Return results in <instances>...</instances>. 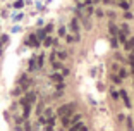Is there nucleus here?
<instances>
[{
	"instance_id": "39448f33",
	"label": "nucleus",
	"mask_w": 134,
	"mask_h": 131,
	"mask_svg": "<svg viewBox=\"0 0 134 131\" xmlns=\"http://www.w3.org/2000/svg\"><path fill=\"white\" fill-rule=\"evenodd\" d=\"M52 79L57 83H62V74H52Z\"/></svg>"
},
{
	"instance_id": "2eb2a0df",
	"label": "nucleus",
	"mask_w": 134,
	"mask_h": 131,
	"mask_svg": "<svg viewBox=\"0 0 134 131\" xmlns=\"http://www.w3.org/2000/svg\"><path fill=\"white\" fill-rule=\"evenodd\" d=\"M45 45H46V47L52 45V40H50V38H45Z\"/></svg>"
},
{
	"instance_id": "a211bd4d",
	"label": "nucleus",
	"mask_w": 134,
	"mask_h": 131,
	"mask_svg": "<svg viewBox=\"0 0 134 131\" xmlns=\"http://www.w3.org/2000/svg\"><path fill=\"white\" fill-rule=\"evenodd\" d=\"M38 38H45V31H38Z\"/></svg>"
},
{
	"instance_id": "5701e85b",
	"label": "nucleus",
	"mask_w": 134,
	"mask_h": 131,
	"mask_svg": "<svg viewBox=\"0 0 134 131\" xmlns=\"http://www.w3.org/2000/svg\"><path fill=\"white\" fill-rule=\"evenodd\" d=\"M0 55H2V48H0Z\"/></svg>"
},
{
	"instance_id": "423d86ee",
	"label": "nucleus",
	"mask_w": 134,
	"mask_h": 131,
	"mask_svg": "<svg viewBox=\"0 0 134 131\" xmlns=\"http://www.w3.org/2000/svg\"><path fill=\"white\" fill-rule=\"evenodd\" d=\"M34 100H36V95H34V93H29L28 98H26V102H28V103H33Z\"/></svg>"
},
{
	"instance_id": "412c9836",
	"label": "nucleus",
	"mask_w": 134,
	"mask_h": 131,
	"mask_svg": "<svg viewBox=\"0 0 134 131\" xmlns=\"http://www.w3.org/2000/svg\"><path fill=\"white\" fill-rule=\"evenodd\" d=\"M77 131H88V128H86V126H81V128H79Z\"/></svg>"
},
{
	"instance_id": "4468645a",
	"label": "nucleus",
	"mask_w": 134,
	"mask_h": 131,
	"mask_svg": "<svg viewBox=\"0 0 134 131\" xmlns=\"http://www.w3.org/2000/svg\"><path fill=\"white\" fill-rule=\"evenodd\" d=\"M7 40H9L7 36H2V38H0V43H7Z\"/></svg>"
},
{
	"instance_id": "f8f14e48",
	"label": "nucleus",
	"mask_w": 134,
	"mask_h": 131,
	"mask_svg": "<svg viewBox=\"0 0 134 131\" xmlns=\"http://www.w3.org/2000/svg\"><path fill=\"white\" fill-rule=\"evenodd\" d=\"M124 17H126V19H133V14H131V12H126Z\"/></svg>"
},
{
	"instance_id": "f3484780",
	"label": "nucleus",
	"mask_w": 134,
	"mask_h": 131,
	"mask_svg": "<svg viewBox=\"0 0 134 131\" xmlns=\"http://www.w3.org/2000/svg\"><path fill=\"white\" fill-rule=\"evenodd\" d=\"M59 34H60V36H64V34H66V30H64V28H60V30H59Z\"/></svg>"
},
{
	"instance_id": "f257e3e1",
	"label": "nucleus",
	"mask_w": 134,
	"mask_h": 131,
	"mask_svg": "<svg viewBox=\"0 0 134 131\" xmlns=\"http://www.w3.org/2000/svg\"><path fill=\"white\" fill-rule=\"evenodd\" d=\"M72 110H74V103L62 105V107L59 109V116H60V117H69V116L72 114Z\"/></svg>"
},
{
	"instance_id": "393cba45",
	"label": "nucleus",
	"mask_w": 134,
	"mask_h": 131,
	"mask_svg": "<svg viewBox=\"0 0 134 131\" xmlns=\"http://www.w3.org/2000/svg\"><path fill=\"white\" fill-rule=\"evenodd\" d=\"M120 2H122V0H120Z\"/></svg>"
},
{
	"instance_id": "20e7f679",
	"label": "nucleus",
	"mask_w": 134,
	"mask_h": 131,
	"mask_svg": "<svg viewBox=\"0 0 134 131\" xmlns=\"http://www.w3.org/2000/svg\"><path fill=\"white\" fill-rule=\"evenodd\" d=\"M70 30H72V31H76V33H77V30H79V24H77V21H76V19L70 23Z\"/></svg>"
},
{
	"instance_id": "9b49d317",
	"label": "nucleus",
	"mask_w": 134,
	"mask_h": 131,
	"mask_svg": "<svg viewBox=\"0 0 134 131\" xmlns=\"http://www.w3.org/2000/svg\"><path fill=\"white\" fill-rule=\"evenodd\" d=\"M62 123H64V126H69V117H62Z\"/></svg>"
},
{
	"instance_id": "b1692460",
	"label": "nucleus",
	"mask_w": 134,
	"mask_h": 131,
	"mask_svg": "<svg viewBox=\"0 0 134 131\" xmlns=\"http://www.w3.org/2000/svg\"><path fill=\"white\" fill-rule=\"evenodd\" d=\"M93 2H98V0H93Z\"/></svg>"
},
{
	"instance_id": "ddd939ff",
	"label": "nucleus",
	"mask_w": 134,
	"mask_h": 131,
	"mask_svg": "<svg viewBox=\"0 0 134 131\" xmlns=\"http://www.w3.org/2000/svg\"><path fill=\"white\" fill-rule=\"evenodd\" d=\"M112 81H113V83H120V78H117V76H112Z\"/></svg>"
},
{
	"instance_id": "7ed1b4c3",
	"label": "nucleus",
	"mask_w": 134,
	"mask_h": 131,
	"mask_svg": "<svg viewBox=\"0 0 134 131\" xmlns=\"http://www.w3.org/2000/svg\"><path fill=\"white\" fill-rule=\"evenodd\" d=\"M28 43H29L31 47H38V45H40V43H38V38H36L34 34H31V36H29V40H28Z\"/></svg>"
},
{
	"instance_id": "6ab92c4d",
	"label": "nucleus",
	"mask_w": 134,
	"mask_h": 131,
	"mask_svg": "<svg viewBox=\"0 0 134 131\" xmlns=\"http://www.w3.org/2000/svg\"><path fill=\"white\" fill-rule=\"evenodd\" d=\"M53 67H55V69H60V67H62V66L59 64V62H55V61H53Z\"/></svg>"
},
{
	"instance_id": "6e6552de",
	"label": "nucleus",
	"mask_w": 134,
	"mask_h": 131,
	"mask_svg": "<svg viewBox=\"0 0 134 131\" xmlns=\"http://www.w3.org/2000/svg\"><path fill=\"white\" fill-rule=\"evenodd\" d=\"M110 33H112V34H117V33H119V30L115 28V24H110Z\"/></svg>"
},
{
	"instance_id": "f03ea898",
	"label": "nucleus",
	"mask_w": 134,
	"mask_h": 131,
	"mask_svg": "<svg viewBox=\"0 0 134 131\" xmlns=\"http://www.w3.org/2000/svg\"><path fill=\"white\" fill-rule=\"evenodd\" d=\"M119 97H122V100H124V103H126V107H131V100H129V97H127V93L122 90L120 93H119Z\"/></svg>"
},
{
	"instance_id": "4be33fe9",
	"label": "nucleus",
	"mask_w": 134,
	"mask_h": 131,
	"mask_svg": "<svg viewBox=\"0 0 134 131\" xmlns=\"http://www.w3.org/2000/svg\"><path fill=\"white\" fill-rule=\"evenodd\" d=\"M46 131H53V130H52V128H46Z\"/></svg>"
},
{
	"instance_id": "aec40b11",
	"label": "nucleus",
	"mask_w": 134,
	"mask_h": 131,
	"mask_svg": "<svg viewBox=\"0 0 134 131\" xmlns=\"http://www.w3.org/2000/svg\"><path fill=\"white\" fill-rule=\"evenodd\" d=\"M29 67H31V71H33L34 67H36V64H34V61H31V62H29Z\"/></svg>"
},
{
	"instance_id": "dca6fc26",
	"label": "nucleus",
	"mask_w": 134,
	"mask_h": 131,
	"mask_svg": "<svg viewBox=\"0 0 134 131\" xmlns=\"http://www.w3.org/2000/svg\"><path fill=\"white\" fill-rule=\"evenodd\" d=\"M126 76H127V72H126L124 69H120V78H126Z\"/></svg>"
},
{
	"instance_id": "9d476101",
	"label": "nucleus",
	"mask_w": 134,
	"mask_h": 131,
	"mask_svg": "<svg viewBox=\"0 0 134 131\" xmlns=\"http://www.w3.org/2000/svg\"><path fill=\"white\" fill-rule=\"evenodd\" d=\"M81 126H83V124H81V123H77V124H74V126L70 128V131H77L79 128H81Z\"/></svg>"
},
{
	"instance_id": "1a4fd4ad",
	"label": "nucleus",
	"mask_w": 134,
	"mask_h": 131,
	"mask_svg": "<svg viewBox=\"0 0 134 131\" xmlns=\"http://www.w3.org/2000/svg\"><path fill=\"white\" fill-rule=\"evenodd\" d=\"M120 7H122V9H126V10H127V9H129V3H127V2H126V0H122V2H120Z\"/></svg>"
},
{
	"instance_id": "0eeeda50",
	"label": "nucleus",
	"mask_w": 134,
	"mask_h": 131,
	"mask_svg": "<svg viewBox=\"0 0 134 131\" xmlns=\"http://www.w3.org/2000/svg\"><path fill=\"white\" fill-rule=\"evenodd\" d=\"M126 48H127V50H131V48H134V38H131V40H129V41L126 43Z\"/></svg>"
}]
</instances>
